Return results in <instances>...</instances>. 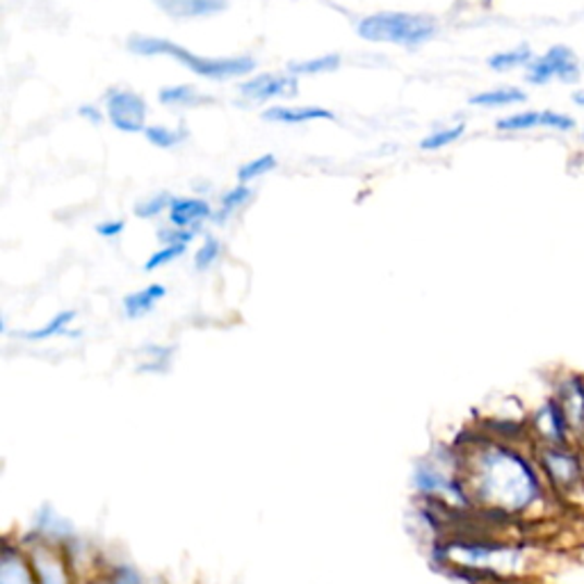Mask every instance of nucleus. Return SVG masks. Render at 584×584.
<instances>
[{"label":"nucleus","mask_w":584,"mask_h":584,"mask_svg":"<svg viewBox=\"0 0 584 584\" xmlns=\"http://www.w3.org/2000/svg\"><path fill=\"white\" fill-rule=\"evenodd\" d=\"M480 496L507 511H519L534 502L539 482L530 465L509 450L494 448L480 459Z\"/></svg>","instance_id":"nucleus-1"},{"label":"nucleus","mask_w":584,"mask_h":584,"mask_svg":"<svg viewBox=\"0 0 584 584\" xmlns=\"http://www.w3.org/2000/svg\"><path fill=\"white\" fill-rule=\"evenodd\" d=\"M128 51L137 55H167L176 60L181 66L190 69L192 74L208 80L243 78L256 69L253 58H201L188 49H183L181 44L160 37H133L128 41Z\"/></svg>","instance_id":"nucleus-2"},{"label":"nucleus","mask_w":584,"mask_h":584,"mask_svg":"<svg viewBox=\"0 0 584 584\" xmlns=\"http://www.w3.org/2000/svg\"><path fill=\"white\" fill-rule=\"evenodd\" d=\"M436 23L423 14L409 12H380L370 14L359 23V37L375 44H395L405 49L427 44L436 35Z\"/></svg>","instance_id":"nucleus-3"},{"label":"nucleus","mask_w":584,"mask_h":584,"mask_svg":"<svg viewBox=\"0 0 584 584\" xmlns=\"http://www.w3.org/2000/svg\"><path fill=\"white\" fill-rule=\"evenodd\" d=\"M108 116L110 124L122 133H142L147 131V101L131 89H112L108 95Z\"/></svg>","instance_id":"nucleus-4"},{"label":"nucleus","mask_w":584,"mask_h":584,"mask_svg":"<svg viewBox=\"0 0 584 584\" xmlns=\"http://www.w3.org/2000/svg\"><path fill=\"white\" fill-rule=\"evenodd\" d=\"M527 78L534 85H546L552 78H559L564 83H573L577 78L575 58L567 49V46H555V49L548 51L544 58H539V60L530 64Z\"/></svg>","instance_id":"nucleus-5"},{"label":"nucleus","mask_w":584,"mask_h":584,"mask_svg":"<svg viewBox=\"0 0 584 584\" xmlns=\"http://www.w3.org/2000/svg\"><path fill=\"white\" fill-rule=\"evenodd\" d=\"M575 122L569 114H559V112H521V114H511L505 116V120L498 122L500 131H530V128H555V131H571Z\"/></svg>","instance_id":"nucleus-6"},{"label":"nucleus","mask_w":584,"mask_h":584,"mask_svg":"<svg viewBox=\"0 0 584 584\" xmlns=\"http://www.w3.org/2000/svg\"><path fill=\"white\" fill-rule=\"evenodd\" d=\"M297 91V80L295 76H274V74H263L256 76L247 83H240V95L251 99V101H272L278 97H293Z\"/></svg>","instance_id":"nucleus-7"},{"label":"nucleus","mask_w":584,"mask_h":584,"mask_svg":"<svg viewBox=\"0 0 584 584\" xmlns=\"http://www.w3.org/2000/svg\"><path fill=\"white\" fill-rule=\"evenodd\" d=\"M167 213H170L172 226L192 231L195 226L203 224L210 215H213V208H210L208 201L197 199V197H178L172 201Z\"/></svg>","instance_id":"nucleus-8"},{"label":"nucleus","mask_w":584,"mask_h":584,"mask_svg":"<svg viewBox=\"0 0 584 584\" xmlns=\"http://www.w3.org/2000/svg\"><path fill=\"white\" fill-rule=\"evenodd\" d=\"M263 120L293 126V124H309L318 120H334V112L326 108H318V105H274L263 112Z\"/></svg>","instance_id":"nucleus-9"},{"label":"nucleus","mask_w":584,"mask_h":584,"mask_svg":"<svg viewBox=\"0 0 584 584\" xmlns=\"http://www.w3.org/2000/svg\"><path fill=\"white\" fill-rule=\"evenodd\" d=\"M156 5L176 18H206L226 10V0H156Z\"/></svg>","instance_id":"nucleus-10"},{"label":"nucleus","mask_w":584,"mask_h":584,"mask_svg":"<svg viewBox=\"0 0 584 584\" xmlns=\"http://www.w3.org/2000/svg\"><path fill=\"white\" fill-rule=\"evenodd\" d=\"M559 407H562L567 423L575 430L584 427V382L577 377L567 380L559 386Z\"/></svg>","instance_id":"nucleus-11"},{"label":"nucleus","mask_w":584,"mask_h":584,"mask_svg":"<svg viewBox=\"0 0 584 584\" xmlns=\"http://www.w3.org/2000/svg\"><path fill=\"white\" fill-rule=\"evenodd\" d=\"M167 297V288L165 286H160V284H151L142 290H137V293H131L128 297H124V311L131 320H137V318H142L147 313L153 311L156 303L160 299H165Z\"/></svg>","instance_id":"nucleus-12"},{"label":"nucleus","mask_w":584,"mask_h":584,"mask_svg":"<svg viewBox=\"0 0 584 584\" xmlns=\"http://www.w3.org/2000/svg\"><path fill=\"white\" fill-rule=\"evenodd\" d=\"M536 425H539V430L546 434V438L550 440H559L564 436V430L569 427L567 423V415L562 411V407H559V402H548L539 415H536Z\"/></svg>","instance_id":"nucleus-13"},{"label":"nucleus","mask_w":584,"mask_h":584,"mask_svg":"<svg viewBox=\"0 0 584 584\" xmlns=\"http://www.w3.org/2000/svg\"><path fill=\"white\" fill-rule=\"evenodd\" d=\"M548 473L559 482V484H571L577 477V463L569 452L562 450H548L544 455Z\"/></svg>","instance_id":"nucleus-14"},{"label":"nucleus","mask_w":584,"mask_h":584,"mask_svg":"<svg viewBox=\"0 0 584 584\" xmlns=\"http://www.w3.org/2000/svg\"><path fill=\"white\" fill-rule=\"evenodd\" d=\"M523 101H525V91L519 87L488 89V91H482V95H475L471 99V103L480 105V108H505V105L523 103Z\"/></svg>","instance_id":"nucleus-15"},{"label":"nucleus","mask_w":584,"mask_h":584,"mask_svg":"<svg viewBox=\"0 0 584 584\" xmlns=\"http://www.w3.org/2000/svg\"><path fill=\"white\" fill-rule=\"evenodd\" d=\"M340 55H322L315 60H307V62H290L288 72L293 76H315V74H326V72H336L340 66Z\"/></svg>","instance_id":"nucleus-16"},{"label":"nucleus","mask_w":584,"mask_h":584,"mask_svg":"<svg viewBox=\"0 0 584 584\" xmlns=\"http://www.w3.org/2000/svg\"><path fill=\"white\" fill-rule=\"evenodd\" d=\"M76 320V311H62L58 313L55 318H51L49 322H46L44 326H39V330H33L26 334L28 340H49V338H55V336H62L66 334L69 324H72Z\"/></svg>","instance_id":"nucleus-17"},{"label":"nucleus","mask_w":584,"mask_h":584,"mask_svg":"<svg viewBox=\"0 0 584 584\" xmlns=\"http://www.w3.org/2000/svg\"><path fill=\"white\" fill-rule=\"evenodd\" d=\"M530 62H532V51L527 49V46H519V49L496 53L494 58L488 60V66L496 69V72H507V69H517V66H523Z\"/></svg>","instance_id":"nucleus-18"},{"label":"nucleus","mask_w":584,"mask_h":584,"mask_svg":"<svg viewBox=\"0 0 584 584\" xmlns=\"http://www.w3.org/2000/svg\"><path fill=\"white\" fill-rule=\"evenodd\" d=\"M145 135H147V139H149V142H151L153 147H158V149H172V147L181 145L183 139H185V135H188V133H185V128L147 126Z\"/></svg>","instance_id":"nucleus-19"},{"label":"nucleus","mask_w":584,"mask_h":584,"mask_svg":"<svg viewBox=\"0 0 584 584\" xmlns=\"http://www.w3.org/2000/svg\"><path fill=\"white\" fill-rule=\"evenodd\" d=\"M272 170H276V158L272 153H263L259 158H253V160L245 162V165L238 172V181L247 185V183H251L256 178H261V176L270 174Z\"/></svg>","instance_id":"nucleus-20"},{"label":"nucleus","mask_w":584,"mask_h":584,"mask_svg":"<svg viewBox=\"0 0 584 584\" xmlns=\"http://www.w3.org/2000/svg\"><path fill=\"white\" fill-rule=\"evenodd\" d=\"M0 584H35L30 577L28 567L21 562L14 555H5L3 559V571H0Z\"/></svg>","instance_id":"nucleus-21"},{"label":"nucleus","mask_w":584,"mask_h":584,"mask_svg":"<svg viewBox=\"0 0 584 584\" xmlns=\"http://www.w3.org/2000/svg\"><path fill=\"white\" fill-rule=\"evenodd\" d=\"M158 99H160V103H167V105H195V103H199V95L192 85H174V87L160 89Z\"/></svg>","instance_id":"nucleus-22"},{"label":"nucleus","mask_w":584,"mask_h":584,"mask_svg":"<svg viewBox=\"0 0 584 584\" xmlns=\"http://www.w3.org/2000/svg\"><path fill=\"white\" fill-rule=\"evenodd\" d=\"M465 131V124H457V126H450L446 131H438V133H432L427 135L423 142H420V149H425V151H438L443 147H448L452 142H457V139L463 135Z\"/></svg>","instance_id":"nucleus-23"},{"label":"nucleus","mask_w":584,"mask_h":584,"mask_svg":"<svg viewBox=\"0 0 584 584\" xmlns=\"http://www.w3.org/2000/svg\"><path fill=\"white\" fill-rule=\"evenodd\" d=\"M185 249H188V245H162L158 251L151 253V259L145 263V270L156 272L160 268H165V265L178 261L181 256L185 253Z\"/></svg>","instance_id":"nucleus-24"},{"label":"nucleus","mask_w":584,"mask_h":584,"mask_svg":"<svg viewBox=\"0 0 584 584\" xmlns=\"http://www.w3.org/2000/svg\"><path fill=\"white\" fill-rule=\"evenodd\" d=\"M172 201H174V199H172L167 192L153 195V197H149L147 201H142V203H137V206H135V215H137V218H142V220H153V218H158V215L165 213V210H170Z\"/></svg>","instance_id":"nucleus-25"},{"label":"nucleus","mask_w":584,"mask_h":584,"mask_svg":"<svg viewBox=\"0 0 584 584\" xmlns=\"http://www.w3.org/2000/svg\"><path fill=\"white\" fill-rule=\"evenodd\" d=\"M249 199H251V188H249V185H245V183H240V185H236V188H233V190L224 192V197H222V201H220V203H222L220 220L228 218L231 213H236V210L243 208Z\"/></svg>","instance_id":"nucleus-26"},{"label":"nucleus","mask_w":584,"mask_h":584,"mask_svg":"<svg viewBox=\"0 0 584 584\" xmlns=\"http://www.w3.org/2000/svg\"><path fill=\"white\" fill-rule=\"evenodd\" d=\"M37 571H39V584H66L64 571L51 557H37Z\"/></svg>","instance_id":"nucleus-27"},{"label":"nucleus","mask_w":584,"mask_h":584,"mask_svg":"<svg viewBox=\"0 0 584 584\" xmlns=\"http://www.w3.org/2000/svg\"><path fill=\"white\" fill-rule=\"evenodd\" d=\"M220 251H222V245L220 240L215 238H206L203 245L197 249L195 253V268L197 270H208L210 265H215V261L220 259Z\"/></svg>","instance_id":"nucleus-28"},{"label":"nucleus","mask_w":584,"mask_h":584,"mask_svg":"<svg viewBox=\"0 0 584 584\" xmlns=\"http://www.w3.org/2000/svg\"><path fill=\"white\" fill-rule=\"evenodd\" d=\"M158 240L162 245H190L195 240V231L190 228H178V226H170L158 231Z\"/></svg>","instance_id":"nucleus-29"},{"label":"nucleus","mask_w":584,"mask_h":584,"mask_svg":"<svg viewBox=\"0 0 584 584\" xmlns=\"http://www.w3.org/2000/svg\"><path fill=\"white\" fill-rule=\"evenodd\" d=\"M124 228H126V224L122 220H114V222H101L97 226V233L103 238H116V236H122Z\"/></svg>","instance_id":"nucleus-30"},{"label":"nucleus","mask_w":584,"mask_h":584,"mask_svg":"<svg viewBox=\"0 0 584 584\" xmlns=\"http://www.w3.org/2000/svg\"><path fill=\"white\" fill-rule=\"evenodd\" d=\"M80 114L85 116L87 122H95V124L101 122V112H99L95 105H83V108H80Z\"/></svg>","instance_id":"nucleus-31"},{"label":"nucleus","mask_w":584,"mask_h":584,"mask_svg":"<svg viewBox=\"0 0 584 584\" xmlns=\"http://www.w3.org/2000/svg\"><path fill=\"white\" fill-rule=\"evenodd\" d=\"M573 101H575L577 105H584V89H582V91H575V95H573Z\"/></svg>","instance_id":"nucleus-32"}]
</instances>
